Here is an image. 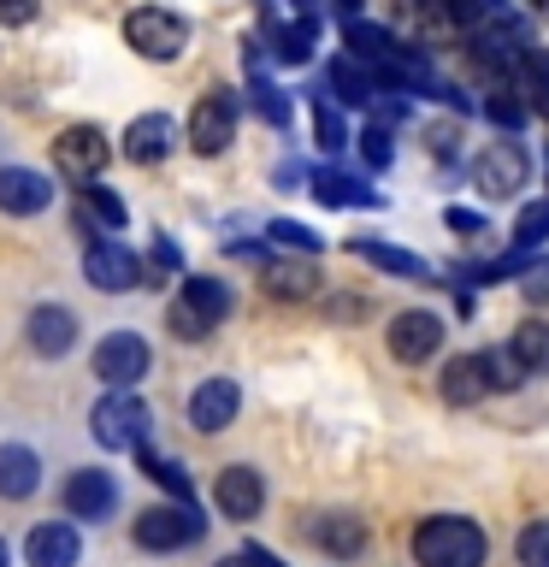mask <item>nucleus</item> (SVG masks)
I'll return each instance as SVG.
<instances>
[{"label": "nucleus", "instance_id": "1", "mask_svg": "<svg viewBox=\"0 0 549 567\" xmlns=\"http://www.w3.org/2000/svg\"><path fill=\"white\" fill-rule=\"evenodd\" d=\"M490 538L485 526L467 520V514H432L414 532V561L419 567H485Z\"/></svg>", "mask_w": 549, "mask_h": 567}, {"label": "nucleus", "instance_id": "2", "mask_svg": "<svg viewBox=\"0 0 549 567\" xmlns=\"http://www.w3.org/2000/svg\"><path fill=\"white\" fill-rule=\"evenodd\" d=\"M225 319H230V284L195 272V278L177 284V301H172V313H166V331L177 337V343H201L207 331L225 326Z\"/></svg>", "mask_w": 549, "mask_h": 567}, {"label": "nucleus", "instance_id": "3", "mask_svg": "<svg viewBox=\"0 0 549 567\" xmlns=\"http://www.w3.org/2000/svg\"><path fill=\"white\" fill-rule=\"evenodd\" d=\"M148 425H154L148 402L131 396V390H106V396L95 402V414H89V432H95V443H101V450H113V455L118 450H142Z\"/></svg>", "mask_w": 549, "mask_h": 567}, {"label": "nucleus", "instance_id": "4", "mask_svg": "<svg viewBox=\"0 0 549 567\" xmlns=\"http://www.w3.org/2000/svg\"><path fill=\"white\" fill-rule=\"evenodd\" d=\"M124 42H131L142 60L172 65L177 53L189 48V18L184 12H166V7H136L131 18H124Z\"/></svg>", "mask_w": 549, "mask_h": 567}, {"label": "nucleus", "instance_id": "5", "mask_svg": "<svg viewBox=\"0 0 549 567\" xmlns=\"http://www.w3.org/2000/svg\"><path fill=\"white\" fill-rule=\"evenodd\" d=\"M148 367H154V349H148V337H136V331H106L95 343V379L106 390H136L148 379Z\"/></svg>", "mask_w": 549, "mask_h": 567}, {"label": "nucleus", "instance_id": "6", "mask_svg": "<svg viewBox=\"0 0 549 567\" xmlns=\"http://www.w3.org/2000/svg\"><path fill=\"white\" fill-rule=\"evenodd\" d=\"M131 538L142 544V549H184V544H195V538H207V520L195 508H184V503H154V508H142L136 514V526H131Z\"/></svg>", "mask_w": 549, "mask_h": 567}, {"label": "nucleus", "instance_id": "7", "mask_svg": "<svg viewBox=\"0 0 549 567\" xmlns=\"http://www.w3.org/2000/svg\"><path fill=\"white\" fill-rule=\"evenodd\" d=\"M106 159H113V142H106V131H95V124H65V131L53 136V166L65 177H77V184H95L106 172Z\"/></svg>", "mask_w": 549, "mask_h": 567}, {"label": "nucleus", "instance_id": "8", "mask_svg": "<svg viewBox=\"0 0 549 567\" xmlns=\"http://www.w3.org/2000/svg\"><path fill=\"white\" fill-rule=\"evenodd\" d=\"M230 142H237V95H230V89H207L189 113V148L201 159H213V154H225Z\"/></svg>", "mask_w": 549, "mask_h": 567}, {"label": "nucleus", "instance_id": "9", "mask_svg": "<svg viewBox=\"0 0 549 567\" xmlns=\"http://www.w3.org/2000/svg\"><path fill=\"white\" fill-rule=\"evenodd\" d=\"M83 278L106 296H124V290L142 284V260L118 237H101V243H89V255H83Z\"/></svg>", "mask_w": 549, "mask_h": 567}, {"label": "nucleus", "instance_id": "10", "mask_svg": "<svg viewBox=\"0 0 549 567\" xmlns=\"http://www.w3.org/2000/svg\"><path fill=\"white\" fill-rule=\"evenodd\" d=\"M443 349V319L425 313V308H407L390 319V354H396L402 367H419L432 361V354Z\"/></svg>", "mask_w": 549, "mask_h": 567}, {"label": "nucleus", "instance_id": "11", "mask_svg": "<svg viewBox=\"0 0 549 567\" xmlns=\"http://www.w3.org/2000/svg\"><path fill=\"white\" fill-rule=\"evenodd\" d=\"M473 184L485 189L490 202H508V195L526 184V148L520 142H490V148L473 159Z\"/></svg>", "mask_w": 549, "mask_h": 567}, {"label": "nucleus", "instance_id": "12", "mask_svg": "<svg viewBox=\"0 0 549 567\" xmlns=\"http://www.w3.org/2000/svg\"><path fill=\"white\" fill-rule=\"evenodd\" d=\"M118 508V478L101 467H77L65 478V514L71 520H113Z\"/></svg>", "mask_w": 549, "mask_h": 567}, {"label": "nucleus", "instance_id": "13", "mask_svg": "<svg viewBox=\"0 0 549 567\" xmlns=\"http://www.w3.org/2000/svg\"><path fill=\"white\" fill-rule=\"evenodd\" d=\"M213 503H219L225 520H255V514L266 508V478L248 467V461H237V467H225L219 478H213Z\"/></svg>", "mask_w": 549, "mask_h": 567}, {"label": "nucleus", "instance_id": "14", "mask_svg": "<svg viewBox=\"0 0 549 567\" xmlns=\"http://www.w3.org/2000/svg\"><path fill=\"white\" fill-rule=\"evenodd\" d=\"M24 343L42 354V361H60V354H71V343H77V313L60 308V301H42V308H30V319H24Z\"/></svg>", "mask_w": 549, "mask_h": 567}, {"label": "nucleus", "instance_id": "15", "mask_svg": "<svg viewBox=\"0 0 549 567\" xmlns=\"http://www.w3.org/2000/svg\"><path fill=\"white\" fill-rule=\"evenodd\" d=\"M53 202V177L35 166H0V213L7 219H35Z\"/></svg>", "mask_w": 549, "mask_h": 567}, {"label": "nucleus", "instance_id": "16", "mask_svg": "<svg viewBox=\"0 0 549 567\" xmlns=\"http://www.w3.org/2000/svg\"><path fill=\"white\" fill-rule=\"evenodd\" d=\"M237 408H242V390H237V379H201L189 390V425L201 437H213V432H225L230 420H237Z\"/></svg>", "mask_w": 549, "mask_h": 567}, {"label": "nucleus", "instance_id": "17", "mask_svg": "<svg viewBox=\"0 0 549 567\" xmlns=\"http://www.w3.org/2000/svg\"><path fill=\"white\" fill-rule=\"evenodd\" d=\"M24 561H30V567H77V561H83L77 526H71V520H42V526H30Z\"/></svg>", "mask_w": 549, "mask_h": 567}, {"label": "nucleus", "instance_id": "18", "mask_svg": "<svg viewBox=\"0 0 549 567\" xmlns=\"http://www.w3.org/2000/svg\"><path fill=\"white\" fill-rule=\"evenodd\" d=\"M118 154L124 159H136V166H154V159H166L172 154V118L166 113H142L124 124V136H118Z\"/></svg>", "mask_w": 549, "mask_h": 567}, {"label": "nucleus", "instance_id": "19", "mask_svg": "<svg viewBox=\"0 0 549 567\" xmlns=\"http://www.w3.org/2000/svg\"><path fill=\"white\" fill-rule=\"evenodd\" d=\"M42 491V455L30 443H0V496L7 503H24V496Z\"/></svg>", "mask_w": 549, "mask_h": 567}, {"label": "nucleus", "instance_id": "20", "mask_svg": "<svg viewBox=\"0 0 549 567\" xmlns=\"http://www.w3.org/2000/svg\"><path fill=\"white\" fill-rule=\"evenodd\" d=\"M313 544L336 561H354L366 549V520L361 514H319L313 520Z\"/></svg>", "mask_w": 549, "mask_h": 567}, {"label": "nucleus", "instance_id": "21", "mask_svg": "<svg viewBox=\"0 0 549 567\" xmlns=\"http://www.w3.org/2000/svg\"><path fill=\"white\" fill-rule=\"evenodd\" d=\"M343 42H349V60H354V65H366L372 78H379V71L390 65V53L402 48V42H396V35H390L384 24H366V18H354V24H343Z\"/></svg>", "mask_w": 549, "mask_h": 567}, {"label": "nucleus", "instance_id": "22", "mask_svg": "<svg viewBox=\"0 0 549 567\" xmlns=\"http://www.w3.org/2000/svg\"><path fill=\"white\" fill-rule=\"evenodd\" d=\"M260 278H266V290H272L278 301H301V296L319 290V266L308 255H296V260H260Z\"/></svg>", "mask_w": 549, "mask_h": 567}, {"label": "nucleus", "instance_id": "23", "mask_svg": "<svg viewBox=\"0 0 549 567\" xmlns=\"http://www.w3.org/2000/svg\"><path fill=\"white\" fill-rule=\"evenodd\" d=\"M503 349L514 354V367H520L526 379H543V372H549V319H526V326H514V337Z\"/></svg>", "mask_w": 549, "mask_h": 567}, {"label": "nucleus", "instance_id": "24", "mask_svg": "<svg viewBox=\"0 0 549 567\" xmlns=\"http://www.w3.org/2000/svg\"><path fill=\"white\" fill-rule=\"evenodd\" d=\"M313 202L325 207H384V195L349 172H313Z\"/></svg>", "mask_w": 549, "mask_h": 567}, {"label": "nucleus", "instance_id": "25", "mask_svg": "<svg viewBox=\"0 0 549 567\" xmlns=\"http://www.w3.org/2000/svg\"><path fill=\"white\" fill-rule=\"evenodd\" d=\"M437 390H443V402H449V408H473L478 396H485V367H478V354H455V361L443 367Z\"/></svg>", "mask_w": 549, "mask_h": 567}, {"label": "nucleus", "instance_id": "26", "mask_svg": "<svg viewBox=\"0 0 549 567\" xmlns=\"http://www.w3.org/2000/svg\"><path fill=\"white\" fill-rule=\"evenodd\" d=\"M349 255H361V260L379 266V272H396V278H432V266H425L419 255H407V248H396V243H379V237H354Z\"/></svg>", "mask_w": 549, "mask_h": 567}, {"label": "nucleus", "instance_id": "27", "mask_svg": "<svg viewBox=\"0 0 549 567\" xmlns=\"http://www.w3.org/2000/svg\"><path fill=\"white\" fill-rule=\"evenodd\" d=\"M266 42H272V53H278L283 65H308V60H313V42H319V12L296 18V24L266 30Z\"/></svg>", "mask_w": 549, "mask_h": 567}, {"label": "nucleus", "instance_id": "28", "mask_svg": "<svg viewBox=\"0 0 549 567\" xmlns=\"http://www.w3.org/2000/svg\"><path fill=\"white\" fill-rule=\"evenodd\" d=\"M331 89H336V101H343V106H372L379 95H390V89H384L379 78H372L366 65H354L349 53L331 65Z\"/></svg>", "mask_w": 549, "mask_h": 567}, {"label": "nucleus", "instance_id": "29", "mask_svg": "<svg viewBox=\"0 0 549 567\" xmlns=\"http://www.w3.org/2000/svg\"><path fill=\"white\" fill-rule=\"evenodd\" d=\"M526 95V106H538L549 118V48H526L520 53V83H514Z\"/></svg>", "mask_w": 549, "mask_h": 567}, {"label": "nucleus", "instance_id": "30", "mask_svg": "<svg viewBox=\"0 0 549 567\" xmlns=\"http://www.w3.org/2000/svg\"><path fill=\"white\" fill-rule=\"evenodd\" d=\"M142 473H148L159 491H172V496H177V503H184V508H195V485H189V473L177 467V461L154 455V450H142Z\"/></svg>", "mask_w": 549, "mask_h": 567}, {"label": "nucleus", "instance_id": "31", "mask_svg": "<svg viewBox=\"0 0 549 567\" xmlns=\"http://www.w3.org/2000/svg\"><path fill=\"white\" fill-rule=\"evenodd\" d=\"M485 113H490V124H503V131H520L531 106H526V95H520L514 83H490V101H485Z\"/></svg>", "mask_w": 549, "mask_h": 567}, {"label": "nucleus", "instance_id": "32", "mask_svg": "<svg viewBox=\"0 0 549 567\" xmlns=\"http://www.w3.org/2000/svg\"><path fill=\"white\" fill-rule=\"evenodd\" d=\"M248 101H255V113L272 124V131H283V124H290V95H283L278 83H266V78H255L248 83Z\"/></svg>", "mask_w": 549, "mask_h": 567}, {"label": "nucleus", "instance_id": "33", "mask_svg": "<svg viewBox=\"0 0 549 567\" xmlns=\"http://www.w3.org/2000/svg\"><path fill=\"white\" fill-rule=\"evenodd\" d=\"M478 367H485V390H514V384H526V372L514 367L508 349H485V354H478Z\"/></svg>", "mask_w": 549, "mask_h": 567}, {"label": "nucleus", "instance_id": "34", "mask_svg": "<svg viewBox=\"0 0 549 567\" xmlns=\"http://www.w3.org/2000/svg\"><path fill=\"white\" fill-rule=\"evenodd\" d=\"M313 136H319V148H325V154H336V148L349 142V131H343V113H336V106H331L325 95L313 101Z\"/></svg>", "mask_w": 549, "mask_h": 567}, {"label": "nucleus", "instance_id": "35", "mask_svg": "<svg viewBox=\"0 0 549 567\" xmlns=\"http://www.w3.org/2000/svg\"><path fill=\"white\" fill-rule=\"evenodd\" d=\"M266 237H272L278 248H296V255H319V230H308V225H296V219H272L266 225Z\"/></svg>", "mask_w": 549, "mask_h": 567}, {"label": "nucleus", "instance_id": "36", "mask_svg": "<svg viewBox=\"0 0 549 567\" xmlns=\"http://www.w3.org/2000/svg\"><path fill=\"white\" fill-rule=\"evenodd\" d=\"M361 159L372 172H384L390 159H396V142H390V124H366L361 131Z\"/></svg>", "mask_w": 549, "mask_h": 567}, {"label": "nucleus", "instance_id": "37", "mask_svg": "<svg viewBox=\"0 0 549 567\" xmlns=\"http://www.w3.org/2000/svg\"><path fill=\"white\" fill-rule=\"evenodd\" d=\"M549 237V202H531L520 219H514V243L531 248V243H543Z\"/></svg>", "mask_w": 549, "mask_h": 567}, {"label": "nucleus", "instance_id": "38", "mask_svg": "<svg viewBox=\"0 0 549 567\" xmlns=\"http://www.w3.org/2000/svg\"><path fill=\"white\" fill-rule=\"evenodd\" d=\"M520 561L526 567H549V520H531L520 532Z\"/></svg>", "mask_w": 549, "mask_h": 567}, {"label": "nucleus", "instance_id": "39", "mask_svg": "<svg viewBox=\"0 0 549 567\" xmlns=\"http://www.w3.org/2000/svg\"><path fill=\"white\" fill-rule=\"evenodd\" d=\"M443 225H449V230H460V237H490L485 213H473V207H449V213H443Z\"/></svg>", "mask_w": 549, "mask_h": 567}, {"label": "nucleus", "instance_id": "40", "mask_svg": "<svg viewBox=\"0 0 549 567\" xmlns=\"http://www.w3.org/2000/svg\"><path fill=\"white\" fill-rule=\"evenodd\" d=\"M42 12V0H0V30H24Z\"/></svg>", "mask_w": 549, "mask_h": 567}, {"label": "nucleus", "instance_id": "41", "mask_svg": "<svg viewBox=\"0 0 549 567\" xmlns=\"http://www.w3.org/2000/svg\"><path fill=\"white\" fill-rule=\"evenodd\" d=\"M520 290H526V301H549V260H538V266H526V278H520Z\"/></svg>", "mask_w": 549, "mask_h": 567}, {"label": "nucleus", "instance_id": "42", "mask_svg": "<svg viewBox=\"0 0 549 567\" xmlns=\"http://www.w3.org/2000/svg\"><path fill=\"white\" fill-rule=\"evenodd\" d=\"M213 567H278V556H266V549H237V556H225V561H213Z\"/></svg>", "mask_w": 549, "mask_h": 567}, {"label": "nucleus", "instance_id": "43", "mask_svg": "<svg viewBox=\"0 0 549 567\" xmlns=\"http://www.w3.org/2000/svg\"><path fill=\"white\" fill-rule=\"evenodd\" d=\"M148 260H154V272H177V266H184V255H177V243H166V237L154 243V255H148Z\"/></svg>", "mask_w": 549, "mask_h": 567}, {"label": "nucleus", "instance_id": "44", "mask_svg": "<svg viewBox=\"0 0 549 567\" xmlns=\"http://www.w3.org/2000/svg\"><path fill=\"white\" fill-rule=\"evenodd\" d=\"M336 12H343V24H354V18H361V0H331Z\"/></svg>", "mask_w": 549, "mask_h": 567}, {"label": "nucleus", "instance_id": "45", "mask_svg": "<svg viewBox=\"0 0 549 567\" xmlns=\"http://www.w3.org/2000/svg\"><path fill=\"white\" fill-rule=\"evenodd\" d=\"M0 567H12V549H7V538H0Z\"/></svg>", "mask_w": 549, "mask_h": 567}, {"label": "nucleus", "instance_id": "46", "mask_svg": "<svg viewBox=\"0 0 549 567\" xmlns=\"http://www.w3.org/2000/svg\"><path fill=\"white\" fill-rule=\"evenodd\" d=\"M531 12H549V0H531Z\"/></svg>", "mask_w": 549, "mask_h": 567}]
</instances>
